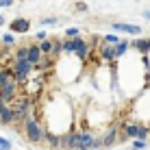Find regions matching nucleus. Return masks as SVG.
<instances>
[{
	"label": "nucleus",
	"mask_w": 150,
	"mask_h": 150,
	"mask_svg": "<svg viewBox=\"0 0 150 150\" xmlns=\"http://www.w3.org/2000/svg\"><path fill=\"white\" fill-rule=\"evenodd\" d=\"M120 142V128H117V124H113L109 126L105 133H100V135H96V142H94V150H107L111 146H115V144Z\"/></svg>",
	"instance_id": "obj_4"
},
{
	"label": "nucleus",
	"mask_w": 150,
	"mask_h": 150,
	"mask_svg": "<svg viewBox=\"0 0 150 150\" xmlns=\"http://www.w3.org/2000/svg\"><path fill=\"white\" fill-rule=\"evenodd\" d=\"M65 37L63 39H76V37H81V28L79 26H70V28H65Z\"/></svg>",
	"instance_id": "obj_21"
},
{
	"label": "nucleus",
	"mask_w": 150,
	"mask_h": 150,
	"mask_svg": "<svg viewBox=\"0 0 150 150\" xmlns=\"http://www.w3.org/2000/svg\"><path fill=\"white\" fill-rule=\"evenodd\" d=\"M122 41L120 35H115V33H109V35H102V44H107V46H117Z\"/></svg>",
	"instance_id": "obj_20"
},
{
	"label": "nucleus",
	"mask_w": 150,
	"mask_h": 150,
	"mask_svg": "<svg viewBox=\"0 0 150 150\" xmlns=\"http://www.w3.org/2000/svg\"><path fill=\"white\" fill-rule=\"evenodd\" d=\"M22 126H24V137H26L30 144H41V142H44V133H46V128L41 126V122H39V117H37V115L26 117Z\"/></svg>",
	"instance_id": "obj_2"
},
{
	"label": "nucleus",
	"mask_w": 150,
	"mask_h": 150,
	"mask_svg": "<svg viewBox=\"0 0 150 150\" xmlns=\"http://www.w3.org/2000/svg\"><path fill=\"white\" fill-rule=\"evenodd\" d=\"M148 142H150V139H148Z\"/></svg>",
	"instance_id": "obj_33"
},
{
	"label": "nucleus",
	"mask_w": 150,
	"mask_h": 150,
	"mask_svg": "<svg viewBox=\"0 0 150 150\" xmlns=\"http://www.w3.org/2000/svg\"><path fill=\"white\" fill-rule=\"evenodd\" d=\"M13 122H15V115H13V109L11 107H4V111L0 113V124L2 126H13Z\"/></svg>",
	"instance_id": "obj_14"
},
{
	"label": "nucleus",
	"mask_w": 150,
	"mask_h": 150,
	"mask_svg": "<svg viewBox=\"0 0 150 150\" xmlns=\"http://www.w3.org/2000/svg\"><path fill=\"white\" fill-rule=\"evenodd\" d=\"M0 26H4V15H0Z\"/></svg>",
	"instance_id": "obj_31"
},
{
	"label": "nucleus",
	"mask_w": 150,
	"mask_h": 150,
	"mask_svg": "<svg viewBox=\"0 0 150 150\" xmlns=\"http://www.w3.org/2000/svg\"><path fill=\"white\" fill-rule=\"evenodd\" d=\"M41 57H44V54H41V50H39V44H35V41L28 44V61H30V63L37 65L41 61Z\"/></svg>",
	"instance_id": "obj_13"
},
{
	"label": "nucleus",
	"mask_w": 150,
	"mask_h": 150,
	"mask_svg": "<svg viewBox=\"0 0 150 150\" xmlns=\"http://www.w3.org/2000/svg\"><path fill=\"white\" fill-rule=\"evenodd\" d=\"M128 50H131V41H128V39H122L120 44L115 46V61L124 59V57L128 54Z\"/></svg>",
	"instance_id": "obj_15"
},
{
	"label": "nucleus",
	"mask_w": 150,
	"mask_h": 150,
	"mask_svg": "<svg viewBox=\"0 0 150 150\" xmlns=\"http://www.w3.org/2000/svg\"><path fill=\"white\" fill-rule=\"evenodd\" d=\"M76 126L72 124L65 133H61V150H76Z\"/></svg>",
	"instance_id": "obj_7"
},
{
	"label": "nucleus",
	"mask_w": 150,
	"mask_h": 150,
	"mask_svg": "<svg viewBox=\"0 0 150 150\" xmlns=\"http://www.w3.org/2000/svg\"><path fill=\"white\" fill-rule=\"evenodd\" d=\"M98 57H100V61H105V63H113V61H115V46L102 44L100 48H98Z\"/></svg>",
	"instance_id": "obj_12"
},
{
	"label": "nucleus",
	"mask_w": 150,
	"mask_h": 150,
	"mask_svg": "<svg viewBox=\"0 0 150 150\" xmlns=\"http://www.w3.org/2000/svg\"><path fill=\"white\" fill-rule=\"evenodd\" d=\"M52 48H54V41H52V37H48L46 41H41V44H39L41 54H46V57H50V54H52Z\"/></svg>",
	"instance_id": "obj_19"
},
{
	"label": "nucleus",
	"mask_w": 150,
	"mask_h": 150,
	"mask_svg": "<svg viewBox=\"0 0 150 150\" xmlns=\"http://www.w3.org/2000/svg\"><path fill=\"white\" fill-rule=\"evenodd\" d=\"M44 144H46L50 150H59V148H61V135L46 128V133H44Z\"/></svg>",
	"instance_id": "obj_11"
},
{
	"label": "nucleus",
	"mask_w": 150,
	"mask_h": 150,
	"mask_svg": "<svg viewBox=\"0 0 150 150\" xmlns=\"http://www.w3.org/2000/svg\"><path fill=\"white\" fill-rule=\"evenodd\" d=\"M111 28L115 30V33H126V35H135V37L142 35V26L128 24V22H111Z\"/></svg>",
	"instance_id": "obj_9"
},
{
	"label": "nucleus",
	"mask_w": 150,
	"mask_h": 150,
	"mask_svg": "<svg viewBox=\"0 0 150 150\" xmlns=\"http://www.w3.org/2000/svg\"><path fill=\"white\" fill-rule=\"evenodd\" d=\"M0 150H11V142L7 137H0Z\"/></svg>",
	"instance_id": "obj_26"
},
{
	"label": "nucleus",
	"mask_w": 150,
	"mask_h": 150,
	"mask_svg": "<svg viewBox=\"0 0 150 150\" xmlns=\"http://www.w3.org/2000/svg\"><path fill=\"white\" fill-rule=\"evenodd\" d=\"M35 100H37V98H30V96H26V94H22V96L18 98V100L13 102V105H9V107L13 109L15 122H22V124H24V120H26V117H30V115H33Z\"/></svg>",
	"instance_id": "obj_1"
},
{
	"label": "nucleus",
	"mask_w": 150,
	"mask_h": 150,
	"mask_svg": "<svg viewBox=\"0 0 150 150\" xmlns=\"http://www.w3.org/2000/svg\"><path fill=\"white\" fill-rule=\"evenodd\" d=\"M120 126H122L120 135L124 139H133V142L135 139H144V142H148V137H150V126H146L144 122H131V124H120Z\"/></svg>",
	"instance_id": "obj_3"
},
{
	"label": "nucleus",
	"mask_w": 150,
	"mask_h": 150,
	"mask_svg": "<svg viewBox=\"0 0 150 150\" xmlns=\"http://www.w3.org/2000/svg\"><path fill=\"white\" fill-rule=\"evenodd\" d=\"M94 142H96V135L89 128L76 133V150H94Z\"/></svg>",
	"instance_id": "obj_6"
},
{
	"label": "nucleus",
	"mask_w": 150,
	"mask_h": 150,
	"mask_svg": "<svg viewBox=\"0 0 150 150\" xmlns=\"http://www.w3.org/2000/svg\"><path fill=\"white\" fill-rule=\"evenodd\" d=\"M48 37L50 35L46 33V30H37V33H35V44H41V41H46Z\"/></svg>",
	"instance_id": "obj_25"
},
{
	"label": "nucleus",
	"mask_w": 150,
	"mask_h": 150,
	"mask_svg": "<svg viewBox=\"0 0 150 150\" xmlns=\"http://www.w3.org/2000/svg\"><path fill=\"white\" fill-rule=\"evenodd\" d=\"M15 79L13 76V70L11 68H0V87H4L7 83H11Z\"/></svg>",
	"instance_id": "obj_18"
},
{
	"label": "nucleus",
	"mask_w": 150,
	"mask_h": 150,
	"mask_svg": "<svg viewBox=\"0 0 150 150\" xmlns=\"http://www.w3.org/2000/svg\"><path fill=\"white\" fill-rule=\"evenodd\" d=\"M52 68H54V59H52V57H46V54L41 57V61L35 65V70H37V72H50Z\"/></svg>",
	"instance_id": "obj_16"
},
{
	"label": "nucleus",
	"mask_w": 150,
	"mask_h": 150,
	"mask_svg": "<svg viewBox=\"0 0 150 150\" xmlns=\"http://www.w3.org/2000/svg\"><path fill=\"white\" fill-rule=\"evenodd\" d=\"M4 107H7V102H4V100H0V113L4 111Z\"/></svg>",
	"instance_id": "obj_29"
},
{
	"label": "nucleus",
	"mask_w": 150,
	"mask_h": 150,
	"mask_svg": "<svg viewBox=\"0 0 150 150\" xmlns=\"http://www.w3.org/2000/svg\"><path fill=\"white\" fill-rule=\"evenodd\" d=\"M15 37H18V35H13V33H2V46H9V48H11V46H15Z\"/></svg>",
	"instance_id": "obj_22"
},
{
	"label": "nucleus",
	"mask_w": 150,
	"mask_h": 150,
	"mask_svg": "<svg viewBox=\"0 0 150 150\" xmlns=\"http://www.w3.org/2000/svg\"><path fill=\"white\" fill-rule=\"evenodd\" d=\"M57 22H59V18H41V20H39L41 26H54Z\"/></svg>",
	"instance_id": "obj_24"
},
{
	"label": "nucleus",
	"mask_w": 150,
	"mask_h": 150,
	"mask_svg": "<svg viewBox=\"0 0 150 150\" xmlns=\"http://www.w3.org/2000/svg\"><path fill=\"white\" fill-rule=\"evenodd\" d=\"M131 48L139 57H148L150 54V37H135L131 41Z\"/></svg>",
	"instance_id": "obj_10"
},
{
	"label": "nucleus",
	"mask_w": 150,
	"mask_h": 150,
	"mask_svg": "<svg viewBox=\"0 0 150 150\" xmlns=\"http://www.w3.org/2000/svg\"><path fill=\"white\" fill-rule=\"evenodd\" d=\"M148 142H144V139H135V142L131 144V150H146Z\"/></svg>",
	"instance_id": "obj_23"
},
{
	"label": "nucleus",
	"mask_w": 150,
	"mask_h": 150,
	"mask_svg": "<svg viewBox=\"0 0 150 150\" xmlns=\"http://www.w3.org/2000/svg\"><path fill=\"white\" fill-rule=\"evenodd\" d=\"M11 4H13V0H0V7H2V9L11 7Z\"/></svg>",
	"instance_id": "obj_27"
},
{
	"label": "nucleus",
	"mask_w": 150,
	"mask_h": 150,
	"mask_svg": "<svg viewBox=\"0 0 150 150\" xmlns=\"http://www.w3.org/2000/svg\"><path fill=\"white\" fill-rule=\"evenodd\" d=\"M0 37H2V33H0Z\"/></svg>",
	"instance_id": "obj_32"
},
{
	"label": "nucleus",
	"mask_w": 150,
	"mask_h": 150,
	"mask_svg": "<svg viewBox=\"0 0 150 150\" xmlns=\"http://www.w3.org/2000/svg\"><path fill=\"white\" fill-rule=\"evenodd\" d=\"M76 9H79V11H87V4H83V2H79V4H76Z\"/></svg>",
	"instance_id": "obj_28"
},
{
	"label": "nucleus",
	"mask_w": 150,
	"mask_h": 150,
	"mask_svg": "<svg viewBox=\"0 0 150 150\" xmlns=\"http://www.w3.org/2000/svg\"><path fill=\"white\" fill-rule=\"evenodd\" d=\"M144 18H146V20H150V9H146V11H144Z\"/></svg>",
	"instance_id": "obj_30"
},
{
	"label": "nucleus",
	"mask_w": 150,
	"mask_h": 150,
	"mask_svg": "<svg viewBox=\"0 0 150 150\" xmlns=\"http://www.w3.org/2000/svg\"><path fill=\"white\" fill-rule=\"evenodd\" d=\"M20 87L22 85H20L15 79L11 83H7L4 87H0V100H4L7 105H13V102L20 98Z\"/></svg>",
	"instance_id": "obj_5"
},
{
	"label": "nucleus",
	"mask_w": 150,
	"mask_h": 150,
	"mask_svg": "<svg viewBox=\"0 0 150 150\" xmlns=\"http://www.w3.org/2000/svg\"><path fill=\"white\" fill-rule=\"evenodd\" d=\"M30 30V20L26 18H15L9 22V33H13V35H26Z\"/></svg>",
	"instance_id": "obj_8"
},
{
	"label": "nucleus",
	"mask_w": 150,
	"mask_h": 150,
	"mask_svg": "<svg viewBox=\"0 0 150 150\" xmlns=\"http://www.w3.org/2000/svg\"><path fill=\"white\" fill-rule=\"evenodd\" d=\"M13 61H28V44L18 46V48L13 50Z\"/></svg>",
	"instance_id": "obj_17"
}]
</instances>
